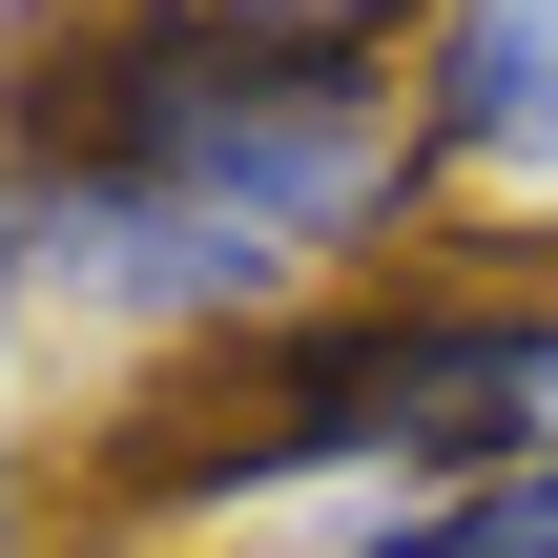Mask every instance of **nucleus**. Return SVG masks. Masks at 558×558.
<instances>
[{
    "label": "nucleus",
    "instance_id": "obj_2",
    "mask_svg": "<svg viewBox=\"0 0 558 558\" xmlns=\"http://www.w3.org/2000/svg\"><path fill=\"white\" fill-rule=\"evenodd\" d=\"M83 476L166 538L269 518V497H476V476H558V290L497 269H373L331 311H269L228 352L124 373V414L83 435Z\"/></svg>",
    "mask_w": 558,
    "mask_h": 558
},
{
    "label": "nucleus",
    "instance_id": "obj_1",
    "mask_svg": "<svg viewBox=\"0 0 558 558\" xmlns=\"http://www.w3.org/2000/svg\"><path fill=\"white\" fill-rule=\"evenodd\" d=\"M456 228L414 145V41L228 0H21L0 21V373L62 331L104 373L331 311Z\"/></svg>",
    "mask_w": 558,
    "mask_h": 558
},
{
    "label": "nucleus",
    "instance_id": "obj_3",
    "mask_svg": "<svg viewBox=\"0 0 558 558\" xmlns=\"http://www.w3.org/2000/svg\"><path fill=\"white\" fill-rule=\"evenodd\" d=\"M435 186H558V0H414Z\"/></svg>",
    "mask_w": 558,
    "mask_h": 558
},
{
    "label": "nucleus",
    "instance_id": "obj_4",
    "mask_svg": "<svg viewBox=\"0 0 558 558\" xmlns=\"http://www.w3.org/2000/svg\"><path fill=\"white\" fill-rule=\"evenodd\" d=\"M228 21H373V41H414V0H228Z\"/></svg>",
    "mask_w": 558,
    "mask_h": 558
}]
</instances>
